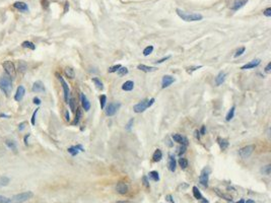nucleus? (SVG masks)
<instances>
[{
	"label": "nucleus",
	"instance_id": "nucleus-1",
	"mask_svg": "<svg viewBox=\"0 0 271 203\" xmlns=\"http://www.w3.org/2000/svg\"><path fill=\"white\" fill-rule=\"evenodd\" d=\"M0 90L5 96H9L12 90V79L8 74H3L0 77Z\"/></svg>",
	"mask_w": 271,
	"mask_h": 203
},
{
	"label": "nucleus",
	"instance_id": "nucleus-2",
	"mask_svg": "<svg viewBox=\"0 0 271 203\" xmlns=\"http://www.w3.org/2000/svg\"><path fill=\"white\" fill-rule=\"evenodd\" d=\"M176 11H177V14L179 15L182 20L185 21H188V23H189V21H198L203 18V17L200 13H188V12H185L179 8H178Z\"/></svg>",
	"mask_w": 271,
	"mask_h": 203
},
{
	"label": "nucleus",
	"instance_id": "nucleus-3",
	"mask_svg": "<svg viewBox=\"0 0 271 203\" xmlns=\"http://www.w3.org/2000/svg\"><path fill=\"white\" fill-rule=\"evenodd\" d=\"M33 197H34L33 192L25 191V192L20 193V194L12 196V197L10 198V200H11V203H24L25 201H28Z\"/></svg>",
	"mask_w": 271,
	"mask_h": 203
},
{
	"label": "nucleus",
	"instance_id": "nucleus-4",
	"mask_svg": "<svg viewBox=\"0 0 271 203\" xmlns=\"http://www.w3.org/2000/svg\"><path fill=\"white\" fill-rule=\"evenodd\" d=\"M154 102H155V100L154 99V98L150 99V100H143V101L140 102V103L136 104L135 106L133 107V110H134V112L137 113V114L142 113V112H144L147 108L151 107L152 105L154 104Z\"/></svg>",
	"mask_w": 271,
	"mask_h": 203
},
{
	"label": "nucleus",
	"instance_id": "nucleus-5",
	"mask_svg": "<svg viewBox=\"0 0 271 203\" xmlns=\"http://www.w3.org/2000/svg\"><path fill=\"white\" fill-rule=\"evenodd\" d=\"M2 67L4 69L5 73L8 74L10 77H13L17 74V67H15L14 63L10 60H6L2 63Z\"/></svg>",
	"mask_w": 271,
	"mask_h": 203
},
{
	"label": "nucleus",
	"instance_id": "nucleus-6",
	"mask_svg": "<svg viewBox=\"0 0 271 203\" xmlns=\"http://www.w3.org/2000/svg\"><path fill=\"white\" fill-rule=\"evenodd\" d=\"M56 76H57V78L59 79L60 83H61V85H62L63 91H64V100H65V103H67V104H68L69 97H70V90H69V87H68V84L66 83V81L64 80V78H63L62 76L60 75V74L56 73Z\"/></svg>",
	"mask_w": 271,
	"mask_h": 203
},
{
	"label": "nucleus",
	"instance_id": "nucleus-7",
	"mask_svg": "<svg viewBox=\"0 0 271 203\" xmlns=\"http://www.w3.org/2000/svg\"><path fill=\"white\" fill-rule=\"evenodd\" d=\"M209 174H210V169L208 167L204 168L201 172V175L199 176V182L201 185L204 187L208 186V179H209Z\"/></svg>",
	"mask_w": 271,
	"mask_h": 203
},
{
	"label": "nucleus",
	"instance_id": "nucleus-8",
	"mask_svg": "<svg viewBox=\"0 0 271 203\" xmlns=\"http://www.w3.org/2000/svg\"><path fill=\"white\" fill-rule=\"evenodd\" d=\"M121 107V104L120 103H111L107 106L106 110H105V112H106V115L107 116H114L115 114L117 113V111L120 109Z\"/></svg>",
	"mask_w": 271,
	"mask_h": 203
},
{
	"label": "nucleus",
	"instance_id": "nucleus-9",
	"mask_svg": "<svg viewBox=\"0 0 271 203\" xmlns=\"http://www.w3.org/2000/svg\"><path fill=\"white\" fill-rule=\"evenodd\" d=\"M254 150H255V145L251 144V145H247V146L241 148L240 151H239V153H240V157L242 158H248L252 153H253Z\"/></svg>",
	"mask_w": 271,
	"mask_h": 203
},
{
	"label": "nucleus",
	"instance_id": "nucleus-10",
	"mask_svg": "<svg viewBox=\"0 0 271 203\" xmlns=\"http://www.w3.org/2000/svg\"><path fill=\"white\" fill-rule=\"evenodd\" d=\"M172 139L177 142V143L179 144H182V145H185V146H187L188 144H189V141H188V139L186 137H184V136H182L181 134H173L172 135Z\"/></svg>",
	"mask_w": 271,
	"mask_h": 203
},
{
	"label": "nucleus",
	"instance_id": "nucleus-11",
	"mask_svg": "<svg viewBox=\"0 0 271 203\" xmlns=\"http://www.w3.org/2000/svg\"><path fill=\"white\" fill-rule=\"evenodd\" d=\"M32 90H33L34 93H43V91H45V85H44V83L41 80H37L34 82Z\"/></svg>",
	"mask_w": 271,
	"mask_h": 203
},
{
	"label": "nucleus",
	"instance_id": "nucleus-12",
	"mask_svg": "<svg viewBox=\"0 0 271 203\" xmlns=\"http://www.w3.org/2000/svg\"><path fill=\"white\" fill-rule=\"evenodd\" d=\"M174 82H175V78L173 77V76L165 75L164 77H162V80H161V87L162 88L169 87L172 83H174Z\"/></svg>",
	"mask_w": 271,
	"mask_h": 203
},
{
	"label": "nucleus",
	"instance_id": "nucleus-13",
	"mask_svg": "<svg viewBox=\"0 0 271 203\" xmlns=\"http://www.w3.org/2000/svg\"><path fill=\"white\" fill-rule=\"evenodd\" d=\"M25 94V88L23 87V85H20L17 90V93L14 94V100L17 102H20L23 100V98L24 97Z\"/></svg>",
	"mask_w": 271,
	"mask_h": 203
},
{
	"label": "nucleus",
	"instance_id": "nucleus-14",
	"mask_svg": "<svg viewBox=\"0 0 271 203\" xmlns=\"http://www.w3.org/2000/svg\"><path fill=\"white\" fill-rule=\"evenodd\" d=\"M116 190H117V192L119 193V194H126V193L128 192V190H129V187L126 183L120 182V183L117 184Z\"/></svg>",
	"mask_w": 271,
	"mask_h": 203
},
{
	"label": "nucleus",
	"instance_id": "nucleus-15",
	"mask_svg": "<svg viewBox=\"0 0 271 203\" xmlns=\"http://www.w3.org/2000/svg\"><path fill=\"white\" fill-rule=\"evenodd\" d=\"M260 63H261V60L260 59H254V60H252L251 62H249L248 64L242 66L241 69H242V70H246V69L255 68V67H257V66H259Z\"/></svg>",
	"mask_w": 271,
	"mask_h": 203
},
{
	"label": "nucleus",
	"instance_id": "nucleus-16",
	"mask_svg": "<svg viewBox=\"0 0 271 203\" xmlns=\"http://www.w3.org/2000/svg\"><path fill=\"white\" fill-rule=\"evenodd\" d=\"M80 101H81V105H82V108L84 109V111H90L91 109V103L90 101L87 100V96L84 94V93H80Z\"/></svg>",
	"mask_w": 271,
	"mask_h": 203
},
{
	"label": "nucleus",
	"instance_id": "nucleus-17",
	"mask_svg": "<svg viewBox=\"0 0 271 203\" xmlns=\"http://www.w3.org/2000/svg\"><path fill=\"white\" fill-rule=\"evenodd\" d=\"M176 164H177L176 158H175L173 154L170 153L169 154V163H168L169 170H170L171 172H175V171H176Z\"/></svg>",
	"mask_w": 271,
	"mask_h": 203
},
{
	"label": "nucleus",
	"instance_id": "nucleus-18",
	"mask_svg": "<svg viewBox=\"0 0 271 203\" xmlns=\"http://www.w3.org/2000/svg\"><path fill=\"white\" fill-rule=\"evenodd\" d=\"M248 0H236V1L232 3V10L237 11L239 9H241L242 7H244L245 4H247Z\"/></svg>",
	"mask_w": 271,
	"mask_h": 203
},
{
	"label": "nucleus",
	"instance_id": "nucleus-19",
	"mask_svg": "<svg viewBox=\"0 0 271 203\" xmlns=\"http://www.w3.org/2000/svg\"><path fill=\"white\" fill-rule=\"evenodd\" d=\"M225 78H226V73H225V72H224V71H221L217 74V76L215 77V84L217 85V87H218V85L222 84L225 82Z\"/></svg>",
	"mask_w": 271,
	"mask_h": 203
},
{
	"label": "nucleus",
	"instance_id": "nucleus-20",
	"mask_svg": "<svg viewBox=\"0 0 271 203\" xmlns=\"http://www.w3.org/2000/svg\"><path fill=\"white\" fill-rule=\"evenodd\" d=\"M13 6L17 9H18V10H20V11H28V6L27 3H24V2L17 1V2L14 3Z\"/></svg>",
	"mask_w": 271,
	"mask_h": 203
},
{
	"label": "nucleus",
	"instance_id": "nucleus-21",
	"mask_svg": "<svg viewBox=\"0 0 271 203\" xmlns=\"http://www.w3.org/2000/svg\"><path fill=\"white\" fill-rule=\"evenodd\" d=\"M137 69L138 70H141L143 72H152V71H155L157 70V67H152V66H146L144 64H139L138 66H137Z\"/></svg>",
	"mask_w": 271,
	"mask_h": 203
},
{
	"label": "nucleus",
	"instance_id": "nucleus-22",
	"mask_svg": "<svg viewBox=\"0 0 271 203\" xmlns=\"http://www.w3.org/2000/svg\"><path fill=\"white\" fill-rule=\"evenodd\" d=\"M133 88H134V82L132 80H127L122 85V90L125 91H131Z\"/></svg>",
	"mask_w": 271,
	"mask_h": 203
},
{
	"label": "nucleus",
	"instance_id": "nucleus-23",
	"mask_svg": "<svg viewBox=\"0 0 271 203\" xmlns=\"http://www.w3.org/2000/svg\"><path fill=\"white\" fill-rule=\"evenodd\" d=\"M217 141H218L219 147H221V150H225V149H226V148H228V141L226 140V139L218 137L217 138Z\"/></svg>",
	"mask_w": 271,
	"mask_h": 203
},
{
	"label": "nucleus",
	"instance_id": "nucleus-24",
	"mask_svg": "<svg viewBox=\"0 0 271 203\" xmlns=\"http://www.w3.org/2000/svg\"><path fill=\"white\" fill-rule=\"evenodd\" d=\"M162 158V152L161 149H155L154 155H152V161H155V163H158V161H159Z\"/></svg>",
	"mask_w": 271,
	"mask_h": 203
},
{
	"label": "nucleus",
	"instance_id": "nucleus-25",
	"mask_svg": "<svg viewBox=\"0 0 271 203\" xmlns=\"http://www.w3.org/2000/svg\"><path fill=\"white\" fill-rule=\"evenodd\" d=\"M64 72H65V75L67 76L68 78H70V79H72V78L75 77V71H74V69H73L72 67H66Z\"/></svg>",
	"mask_w": 271,
	"mask_h": 203
},
{
	"label": "nucleus",
	"instance_id": "nucleus-26",
	"mask_svg": "<svg viewBox=\"0 0 271 203\" xmlns=\"http://www.w3.org/2000/svg\"><path fill=\"white\" fill-rule=\"evenodd\" d=\"M21 47H24V48H27V49H30V50H35L36 49V45H35L34 43L30 42V41H24V42L21 43Z\"/></svg>",
	"mask_w": 271,
	"mask_h": 203
},
{
	"label": "nucleus",
	"instance_id": "nucleus-27",
	"mask_svg": "<svg viewBox=\"0 0 271 203\" xmlns=\"http://www.w3.org/2000/svg\"><path fill=\"white\" fill-rule=\"evenodd\" d=\"M178 163H179V166L181 167L182 170H186L187 169V167H188V161H187V158L181 157L179 158V161H178Z\"/></svg>",
	"mask_w": 271,
	"mask_h": 203
},
{
	"label": "nucleus",
	"instance_id": "nucleus-28",
	"mask_svg": "<svg viewBox=\"0 0 271 203\" xmlns=\"http://www.w3.org/2000/svg\"><path fill=\"white\" fill-rule=\"evenodd\" d=\"M81 116H82V111H81L80 108H78V109L76 110V115H75V119H74V122H73V124L77 125L78 123H79V121H80Z\"/></svg>",
	"mask_w": 271,
	"mask_h": 203
},
{
	"label": "nucleus",
	"instance_id": "nucleus-29",
	"mask_svg": "<svg viewBox=\"0 0 271 203\" xmlns=\"http://www.w3.org/2000/svg\"><path fill=\"white\" fill-rule=\"evenodd\" d=\"M193 195H194V197H195L196 199H198V200H201V199H203L202 194H201V193H200L199 189L197 188L196 186H194V187H193Z\"/></svg>",
	"mask_w": 271,
	"mask_h": 203
},
{
	"label": "nucleus",
	"instance_id": "nucleus-30",
	"mask_svg": "<svg viewBox=\"0 0 271 203\" xmlns=\"http://www.w3.org/2000/svg\"><path fill=\"white\" fill-rule=\"evenodd\" d=\"M5 144H6V146H7L8 148H10V149H12V150L17 149V143H15L13 140H11V139L5 140Z\"/></svg>",
	"mask_w": 271,
	"mask_h": 203
},
{
	"label": "nucleus",
	"instance_id": "nucleus-31",
	"mask_svg": "<svg viewBox=\"0 0 271 203\" xmlns=\"http://www.w3.org/2000/svg\"><path fill=\"white\" fill-rule=\"evenodd\" d=\"M235 110H236V107L235 106L231 108V110L228 111V115H226V117H225L226 121H231V120L234 118V116H235Z\"/></svg>",
	"mask_w": 271,
	"mask_h": 203
},
{
	"label": "nucleus",
	"instance_id": "nucleus-32",
	"mask_svg": "<svg viewBox=\"0 0 271 203\" xmlns=\"http://www.w3.org/2000/svg\"><path fill=\"white\" fill-rule=\"evenodd\" d=\"M92 81H94V83L95 84V87H97V88H98V90H104L103 82H102L98 78L94 77V78H92Z\"/></svg>",
	"mask_w": 271,
	"mask_h": 203
},
{
	"label": "nucleus",
	"instance_id": "nucleus-33",
	"mask_svg": "<svg viewBox=\"0 0 271 203\" xmlns=\"http://www.w3.org/2000/svg\"><path fill=\"white\" fill-rule=\"evenodd\" d=\"M148 175H149V178H150L151 180H154V182H158V181L159 180V176H158V173L157 172V171H152V172L149 173Z\"/></svg>",
	"mask_w": 271,
	"mask_h": 203
},
{
	"label": "nucleus",
	"instance_id": "nucleus-34",
	"mask_svg": "<svg viewBox=\"0 0 271 203\" xmlns=\"http://www.w3.org/2000/svg\"><path fill=\"white\" fill-rule=\"evenodd\" d=\"M68 104H69V106H70V109H71L72 112H75V109H76V107H75V100H74V98L70 96V97H69Z\"/></svg>",
	"mask_w": 271,
	"mask_h": 203
},
{
	"label": "nucleus",
	"instance_id": "nucleus-35",
	"mask_svg": "<svg viewBox=\"0 0 271 203\" xmlns=\"http://www.w3.org/2000/svg\"><path fill=\"white\" fill-rule=\"evenodd\" d=\"M9 178L5 177V176H2L0 177V186H7L9 184Z\"/></svg>",
	"mask_w": 271,
	"mask_h": 203
},
{
	"label": "nucleus",
	"instance_id": "nucleus-36",
	"mask_svg": "<svg viewBox=\"0 0 271 203\" xmlns=\"http://www.w3.org/2000/svg\"><path fill=\"white\" fill-rule=\"evenodd\" d=\"M152 51H154V46H147L144 50H143V55L144 56L150 55V54L152 53Z\"/></svg>",
	"mask_w": 271,
	"mask_h": 203
},
{
	"label": "nucleus",
	"instance_id": "nucleus-37",
	"mask_svg": "<svg viewBox=\"0 0 271 203\" xmlns=\"http://www.w3.org/2000/svg\"><path fill=\"white\" fill-rule=\"evenodd\" d=\"M118 75L119 76H123V75H126L127 73H128V69H127L126 67H122V66H121V67L118 69Z\"/></svg>",
	"mask_w": 271,
	"mask_h": 203
},
{
	"label": "nucleus",
	"instance_id": "nucleus-38",
	"mask_svg": "<svg viewBox=\"0 0 271 203\" xmlns=\"http://www.w3.org/2000/svg\"><path fill=\"white\" fill-rule=\"evenodd\" d=\"M106 102H107V97L105 94H102L100 97V104H101V109H105V106H106Z\"/></svg>",
	"mask_w": 271,
	"mask_h": 203
},
{
	"label": "nucleus",
	"instance_id": "nucleus-39",
	"mask_svg": "<svg viewBox=\"0 0 271 203\" xmlns=\"http://www.w3.org/2000/svg\"><path fill=\"white\" fill-rule=\"evenodd\" d=\"M17 69L20 72H24L25 69H27V64H25V63L23 62V61H20V62H18V65H17Z\"/></svg>",
	"mask_w": 271,
	"mask_h": 203
},
{
	"label": "nucleus",
	"instance_id": "nucleus-40",
	"mask_svg": "<svg viewBox=\"0 0 271 203\" xmlns=\"http://www.w3.org/2000/svg\"><path fill=\"white\" fill-rule=\"evenodd\" d=\"M270 172H271V164H267V166L263 167V169H262V173L264 174V175H266V176H269V175H270Z\"/></svg>",
	"mask_w": 271,
	"mask_h": 203
},
{
	"label": "nucleus",
	"instance_id": "nucleus-41",
	"mask_svg": "<svg viewBox=\"0 0 271 203\" xmlns=\"http://www.w3.org/2000/svg\"><path fill=\"white\" fill-rule=\"evenodd\" d=\"M245 51H246V48H245V47H241L240 49H239L237 52H236V54L234 55V57L235 58H238V57H240V56H242L243 55V54L245 53Z\"/></svg>",
	"mask_w": 271,
	"mask_h": 203
},
{
	"label": "nucleus",
	"instance_id": "nucleus-42",
	"mask_svg": "<svg viewBox=\"0 0 271 203\" xmlns=\"http://www.w3.org/2000/svg\"><path fill=\"white\" fill-rule=\"evenodd\" d=\"M68 152L72 155V157H75L76 154H78L79 150H77V148H76L75 146H71L68 148Z\"/></svg>",
	"mask_w": 271,
	"mask_h": 203
},
{
	"label": "nucleus",
	"instance_id": "nucleus-43",
	"mask_svg": "<svg viewBox=\"0 0 271 203\" xmlns=\"http://www.w3.org/2000/svg\"><path fill=\"white\" fill-rule=\"evenodd\" d=\"M39 108H37L36 110H35V112L33 113V115H32V119H31V123H32V125H35L36 124V117H37V114H38V112H39Z\"/></svg>",
	"mask_w": 271,
	"mask_h": 203
},
{
	"label": "nucleus",
	"instance_id": "nucleus-44",
	"mask_svg": "<svg viewBox=\"0 0 271 203\" xmlns=\"http://www.w3.org/2000/svg\"><path fill=\"white\" fill-rule=\"evenodd\" d=\"M120 67H121L120 64L114 65V66H112V67H110L109 69H108V72H109V73H114V72H117L118 69H119Z\"/></svg>",
	"mask_w": 271,
	"mask_h": 203
},
{
	"label": "nucleus",
	"instance_id": "nucleus-45",
	"mask_svg": "<svg viewBox=\"0 0 271 203\" xmlns=\"http://www.w3.org/2000/svg\"><path fill=\"white\" fill-rule=\"evenodd\" d=\"M201 67H202L201 65H199V66H191V67H187L186 70H187L188 73H192L193 71H195V70H197V69H199V68H201Z\"/></svg>",
	"mask_w": 271,
	"mask_h": 203
},
{
	"label": "nucleus",
	"instance_id": "nucleus-46",
	"mask_svg": "<svg viewBox=\"0 0 271 203\" xmlns=\"http://www.w3.org/2000/svg\"><path fill=\"white\" fill-rule=\"evenodd\" d=\"M0 203H11L10 198L5 197L3 195H0Z\"/></svg>",
	"mask_w": 271,
	"mask_h": 203
},
{
	"label": "nucleus",
	"instance_id": "nucleus-47",
	"mask_svg": "<svg viewBox=\"0 0 271 203\" xmlns=\"http://www.w3.org/2000/svg\"><path fill=\"white\" fill-rule=\"evenodd\" d=\"M185 151H186V146H185V145H181V146L178 147V154H179L180 157L185 153Z\"/></svg>",
	"mask_w": 271,
	"mask_h": 203
},
{
	"label": "nucleus",
	"instance_id": "nucleus-48",
	"mask_svg": "<svg viewBox=\"0 0 271 203\" xmlns=\"http://www.w3.org/2000/svg\"><path fill=\"white\" fill-rule=\"evenodd\" d=\"M263 14L265 15V17H271V8H270V7H268L267 9H265V10L263 11Z\"/></svg>",
	"mask_w": 271,
	"mask_h": 203
},
{
	"label": "nucleus",
	"instance_id": "nucleus-49",
	"mask_svg": "<svg viewBox=\"0 0 271 203\" xmlns=\"http://www.w3.org/2000/svg\"><path fill=\"white\" fill-rule=\"evenodd\" d=\"M133 122H134V119H133V118L129 120V122L127 123V125H126V129H127V130H130V129H131V127H132V125H133Z\"/></svg>",
	"mask_w": 271,
	"mask_h": 203
},
{
	"label": "nucleus",
	"instance_id": "nucleus-50",
	"mask_svg": "<svg viewBox=\"0 0 271 203\" xmlns=\"http://www.w3.org/2000/svg\"><path fill=\"white\" fill-rule=\"evenodd\" d=\"M64 118H65V120H66V121H67V122L70 121V115H69L68 110H65V111H64Z\"/></svg>",
	"mask_w": 271,
	"mask_h": 203
},
{
	"label": "nucleus",
	"instance_id": "nucleus-51",
	"mask_svg": "<svg viewBox=\"0 0 271 203\" xmlns=\"http://www.w3.org/2000/svg\"><path fill=\"white\" fill-rule=\"evenodd\" d=\"M25 126H27V122H21L20 125H18V130L20 131H23V130L25 128Z\"/></svg>",
	"mask_w": 271,
	"mask_h": 203
},
{
	"label": "nucleus",
	"instance_id": "nucleus-52",
	"mask_svg": "<svg viewBox=\"0 0 271 203\" xmlns=\"http://www.w3.org/2000/svg\"><path fill=\"white\" fill-rule=\"evenodd\" d=\"M170 57H171V56H167V57H165V58H162V59H161V60H158V61H155V63H157V64H159V63H162V62H165V60L170 59Z\"/></svg>",
	"mask_w": 271,
	"mask_h": 203
},
{
	"label": "nucleus",
	"instance_id": "nucleus-53",
	"mask_svg": "<svg viewBox=\"0 0 271 203\" xmlns=\"http://www.w3.org/2000/svg\"><path fill=\"white\" fill-rule=\"evenodd\" d=\"M270 71H271V63L269 62L268 64H267L266 68H265V72H266V73H270Z\"/></svg>",
	"mask_w": 271,
	"mask_h": 203
},
{
	"label": "nucleus",
	"instance_id": "nucleus-54",
	"mask_svg": "<svg viewBox=\"0 0 271 203\" xmlns=\"http://www.w3.org/2000/svg\"><path fill=\"white\" fill-rule=\"evenodd\" d=\"M30 136H31V134H30V133H28V134L24 137V144H25V145H28V137H30Z\"/></svg>",
	"mask_w": 271,
	"mask_h": 203
},
{
	"label": "nucleus",
	"instance_id": "nucleus-55",
	"mask_svg": "<svg viewBox=\"0 0 271 203\" xmlns=\"http://www.w3.org/2000/svg\"><path fill=\"white\" fill-rule=\"evenodd\" d=\"M143 184H144V186L146 187V188H149V185H148V182H147V178H146V177H143Z\"/></svg>",
	"mask_w": 271,
	"mask_h": 203
},
{
	"label": "nucleus",
	"instance_id": "nucleus-56",
	"mask_svg": "<svg viewBox=\"0 0 271 203\" xmlns=\"http://www.w3.org/2000/svg\"><path fill=\"white\" fill-rule=\"evenodd\" d=\"M33 102H34V104H36V105H41V100L39 99V98H34V100H33Z\"/></svg>",
	"mask_w": 271,
	"mask_h": 203
},
{
	"label": "nucleus",
	"instance_id": "nucleus-57",
	"mask_svg": "<svg viewBox=\"0 0 271 203\" xmlns=\"http://www.w3.org/2000/svg\"><path fill=\"white\" fill-rule=\"evenodd\" d=\"M199 132H200V134H201V135H204V134H205V132H206V127L203 125L201 127V130H200Z\"/></svg>",
	"mask_w": 271,
	"mask_h": 203
},
{
	"label": "nucleus",
	"instance_id": "nucleus-58",
	"mask_svg": "<svg viewBox=\"0 0 271 203\" xmlns=\"http://www.w3.org/2000/svg\"><path fill=\"white\" fill-rule=\"evenodd\" d=\"M167 144H168V146H169V147H173V146H174V144L172 143V141H171L169 138H167Z\"/></svg>",
	"mask_w": 271,
	"mask_h": 203
},
{
	"label": "nucleus",
	"instance_id": "nucleus-59",
	"mask_svg": "<svg viewBox=\"0 0 271 203\" xmlns=\"http://www.w3.org/2000/svg\"><path fill=\"white\" fill-rule=\"evenodd\" d=\"M200 132H199V130H196L195 131V137L197 138V139H200Z\"/></svg>",
	"mask_w": 271,
	"mask_h": 203
},
{
	"label": "nucleus",
	"instance_id": "nucleus-60",
	"mask_svg": "<svg viewBox=\"0 0 271 203\" xmlns=\"http://www.w3.org/2000/svg\"><path fill=\"white\" fill-rule=\"evenodd\" d=\"M245 203H255V202H254V200H251V199H249V200H247V202H245Z\"/></svg>",
	"mask_w": 271,
	"mask_h": 203
},
{
	"label": "nucleus",
	"instance_id": "nucleus-61",
	"mask_svg": "<svg viewBox=\"0 0 271 203\" xmlns=\"http://www.w3.org/2000/svg\"><path fill=\"white\" fill-rule=\"evenodd\" d=\"M237 203H245V200H244V199H242V200H240V201H238Z\"/></svg>",
	"mask_w": 271,
	"mask_h": 203
}]
</instances>
